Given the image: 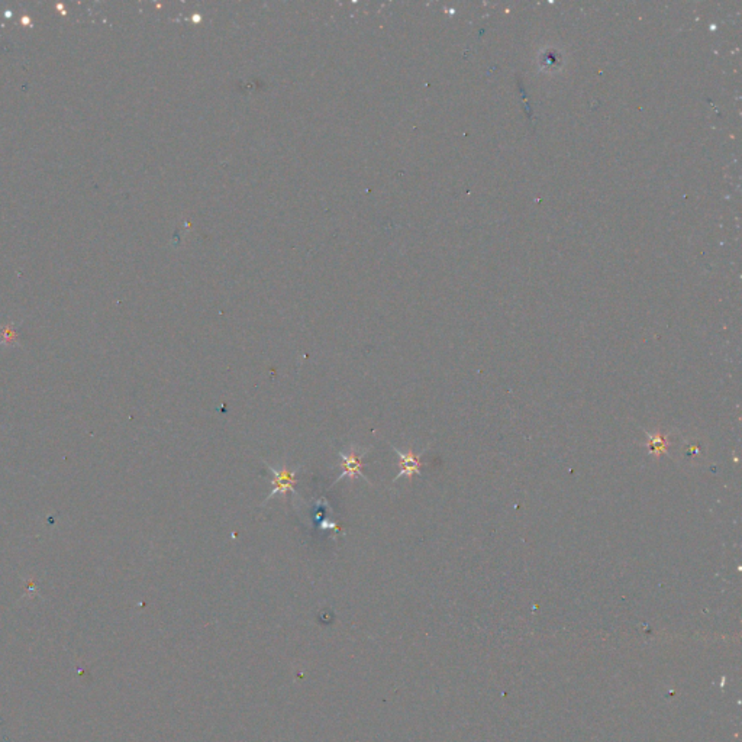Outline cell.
I'll return each mask as SVG.
<instances>
[{
    "instance_id": "obj_3",
    "label": "cell",
    "mask_w": 742,
    "mask_h": 742,
    "mask_svg": "<svg viewBox=\"0 0 742 742\" xmlns=\"http://www.w3.org/2000/svg\"><path fill=\"white\" fill-rule=\"evenodd\" d=\"M393 451L397 454L399 457V467H400V471L399 475L395 477L393 481H397L400 477L406 476V477H412L413 475H418L420 476V468H422V461H420V457H422L424 451H420L418 454H415L413 451H409V452H402L400 450H397L396 447H393Z\"/></svg>"
},
{
    "instance_id": "obj_2",
    "label": "cell",
    "mask_w": 742,
    "mask_h": 742,
    "mask_svg": "<svg viewBox=\"0 0 742 742\" xmlns=\"http://www.w3.org/2000/svg\"><path fill=\"white\" fill-rule=\"evenodd\" d=\"M264 464L267 465V468L270 470V473L273 475L274 479H273L272 492H270V495L267 496V499L263 503H267L270 499H273L277 495H284L286 492H292L295 496H297V492L295 488L296 477H295V471L293 470H289L286 465H283L280 470H276L274 467H272L265 461H264Z\"/></svg>"
},
{
    "instance_id": "obj_1",
    "label": "cell",
    "mask_w": 742,
    "mask_h": 742,
    "mask_svg": "<svg viewBox=\"0 0 742 742\" xmlns=\"http://www.w3.org/2000/svg\"><path fill=\"white\" fill-rule=\"evenodd\" d=\"M368 450L365 451H361L358 452V448L357 447H351L348 452H343L340 451L338 455L341 457V463H340V467H341V475L338 476V479H336L333 481V484L340 483L344 477H349V479H354V477H361L363 480H365L367 483H370V480L367 479V476L363 473V459L364 455L367 454Z\"/></svg>"
},
{
    "instance_id": "obj_4",
    "label": "cell",
    "mask_w": 742,
    "mask_h": 742,
    "mask_svg": "<svg viewBox=\"0 0 742 742\" xmlns=\"http://www.w3.org/2000/svg\"><path fill=\"white\" fill-rule=\"evenodd\" d=\"M668 441L667 438L661 434H648V450L650 452H654L657 455L667 454Z\"/></svg>"
}]
</instances>
